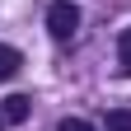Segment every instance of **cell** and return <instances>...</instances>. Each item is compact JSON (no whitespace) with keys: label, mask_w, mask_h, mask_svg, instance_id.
<instances>
[{"label":"cell","mask_w":131,"mask_h":131,"mask_svg":"<svg viewBox=\"0 0 131 131\" xmlns=\"http://www.w3.org/2000/svg\"><path fill=\"white\" fill-rule=\"evenodd\" d=\"M47 28H52V38H75V28H80V9L70 5V0H56L52 9H47Z\"/></svg>","instance_id":"obj_1"},{"label":"cell","mask_w":131,"mask_h":131,"mask_svg":"<svg viewBox=\"0 0 131 131\" xmlns=\"http://www.w3.org/2000/svg\"><path fill=\"white\" fill-rule=\"evenodd\" d=\"M117 56H122V70H131V28L122 33V42H117Z\"/></svg>","instance_id":"obj_5"},{"label":"cell","mask_w":131,"mask_h":131,"mask_svg":"<svg viewBox=\"0 0 131 131\" xmlns=\"http://www.w3.org/2000/svg\"><path fill=\"white\" fill-rule=\"evenodd\" d=\"M14 70H19V52H14V47H5V42H0V80H9Z\"/></svg>","instance_id":"obj_3"},{"label":"cell","mask_w":131,"mask_h":131,"mask_svg":"<svg viewBox=\"0 0 131 131\" xmlns=\"http://www.w3.org/2000/svg\"><path fill=\"white\" fill-rule=\"evenodd\" d=\"M24 117H28V98L24 94H9L5 98V122H24Z\"/></svg>","instance_id":"obj_2"},{"label":"cell","mask_w":131,"mask_h":131,"mask_svg":"<svg viewBox=\"0 0 131 131\" xmlns=\"http://www.w3.org/2000/svg\"><path fill=\"white\" fill-rule=\"evenodd\" d=\"M56 131H94V126H89V122H84V117H66V122H61V126H56Z\"/></svg>","instance_id":"obj_6"},{"label":"cell","mask_w":131,"mask_h":131,"mask_svg":"<svg viewBox=\"0 0 131 131\" xmlns=\"http://www.w3.org/2000/svg\"><path fill=\"white\" fill-rule=\"evenodd\" d=\"M108 131H131V108H112L108 112Z\"/></svg>","instance_id":"obj_4"}]
</instances>
